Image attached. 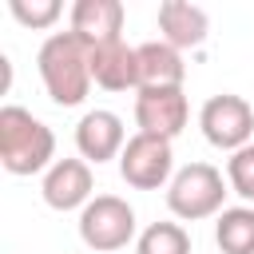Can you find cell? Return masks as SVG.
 Returning <instances> with one entry per match:
<instances>
[{
	"mask_svg": "<svg viewBox=\"0 0 254 254\" xmlns=\"http://www.w3.org/2000/svg\"><path fill=\"white\" fill-rule=\"evenodd\" d=\"M75 147L87 163H107V159H119L123 147H127V131H123V119L107 107H95V111H83V119L75 123Z\"/></svg>",
	"mask_w": 254,
	"mask_h": 254,
	"instance_id": "9",
	"label": "cell"
},
{
	"mask_svg": "<svg viewBox=\"0 0 254 254\" xmlns=\"http://www.w3.org/2000/svg\"><path fill=\"white\" fill-rule=\"evenodd\" d=\"M226 183L234 194H242L246 202H254V143H246L242 151H234L226 159Z\"/></svg>",
	"mask_w": 254,
	"mask_h": 254,
	"instance_id": "17",
	"label": "cell"
},
{
	"mask_svg": "<svg viewBox=\"0 0 254 254\" xmlns=\"http://www.w3.org/2000/svg\"><path fill=\"white\" fill-rule=\"evenodd\" d=\"M91 79L103 91H139V56L123 40L91 48Z\"/></svg>",
	"mask_w": 254,
	"mask_h": 254,
	"instance_id": "11",
	"label": "cell"
},
{
	"mask_svg": "<svg viewBox=\"0 0 254 254\" xmlns=\"http://www.w3.org/2000/svg\"><path fill=\"white\" fill-rule=\"evenodd\" d=\"M8 12H12L24 28L40 32V28H52L64 8H60V0H8Z\"/></svg>",
	"mask_w": 254,
	"mask_h": 254,
	"instance_id": "16",
	"label": "cell"
},
{
	"mask_svg": "<svg viewBox=\"0 0 254 254\" xmlns=\"http://www.w3.org/2000/svg\"><path fill=\"white\" fill-rule=\"evenodd\" d=\"M135 254H190V234L183 222H151L135 238Z\"/></svg>",
	"mask_w": 254,
	"mask_h": 254,
	"instance_id": "15",
	"label": "cell"
},
{
	"mask_svg": "<svg viewBox=\"0 0 254 254\" xmlns=\"http://www.w3.org/2000/svg\"><path fill=\"white\" fill-rule=\"evenodd\" d=\"M119 175L127 187L135 190H159V187H171L175 179V151H171V139H159V135H143L135 131L119 155Z\"/></svg>",
	"mask_w": 254,
	"mask_h": 254,
	"instance_id": "5",
	"label": "cell"
},
{
	"mask_svg": "<svg viewBox=\"0 0 254 254\" xmlns=\"http://www.w3.org/2000/svg\"><path fill=\"white\" fill-rule=\"evenodd\" d=\"M36 67L44 79V91L56 107H79L91 91V44H83L71 28L67 32H52L40 52H36Z\"/></svg>",
	"mask_w": 254,
	"mask_h": 254,
	"instance_id": "1",
	"label": "cell"
},
{
	"mask_svg": "<svg viewBox=\"0 0 254 254\" xmlns=\"http://www.w3.org/2000/svg\"><path fill=\"white\" fill-rule=\"evenodd\" d=\"M135 56H139V87H183L187 64L179 48H171L167 40H147L135 48Z\"/></svg>",
	"mask_w": 254,
	"mask_h": 254,
	"instance_id": "13",
	"label": "cell"
},
{
	"mask_svg": "<svg viewBox=\"0 0 254 254\" xmlns=\"http://www.w3.org/2000/svg\"><path fill=\"white\" fill-rule=\"evenodd\" d=\"M159 32L171 48H198L210 32V16L206 8L198 4H187V0H163L159 4Z\"/></svg>",
	"mask_w": 254,
	"mask_h": 254,
	"instance_id": "12",
	"label": "cell"
},
{
	"mask_svg": "<svg viewBox=\"0 0 254 254\" xmlns=\"http://www.w3.org/2000/svg\"><path fill=\"white\" fill-rule=\"evenodd\" d=\"M0 163L8 175H40L56 163V135L32 111L0 107Z\"/></svg>",
	"mask_w": 254,
	"mask_h": 254,
	"instance_id": "2",
	"label": "cell"
},
{
	"mask_svg": "<svg viewBox=\"0 0 254 254\" xmlns=\"http://www.w3.org/2000/svg\"><path fill=\"white\" fill-rule=\"evenodd\" d=\"M95 179H91V163L87 159H56L44 171L40 194L52 210H83L95 194H91Z\"/></svg>",
	"mask_w": 254,
	"mask_h": 254,
	"instance_id": "8",
	"label": "cell"
},
{
	"mask_svg": "<svg viewBox=\"0 0 254 254\" xmlns=\"http://www.w3.org/2000/svg\"><path fill=\"white\" fill-rule=\"evenodd\" d=\"M75 226H79L83 246H91L95 254H115L135 238V210L119 194H95L79 210Z\"/></svg>",
	"mask_w": 254,
	"mask_h": 254,
	"instance_id": "4",
	"label": "cell"
},
{
	"mask_svg": "<svg viewBox=\"0 0 254 254\" xmlns=\"http://www.w3.org/2000/svg\"><path fill=\"white\" fill-rule=\"evenodd\" d=\"M198 127H202V135H206L210 147L234 155V151H242V147L250 143V135H254V107H250L242 95H234V91L210 95V99L202 103V111H198Z\"/></svg>",
	"mask_w": 254,
	"mask_h": 254,
	"instance_id": "6",
	"label": "cell"
},
{
	"mask_svg": "<svg viewBox=\"0 0 254 254\" xmlns=\"http://www.w3.org/2000/svg\"><path fill=\"white\" fill-rule=\"evenodd\" d=\"M214 242L222 254H254V206H226L214 222Z\"/></svg>",
	"mask_w": 254,
	"mask_h": 254,
	"instance_id": "14",
	"label": "cell"
},
{
	"mask_svg": "<svg viewBox=\"0 0 254 254\" xmlns=\"http://www.w3.org/2000/svg\"><path fill=\"white\" fill-rule=\"evenodd\" d=\"M226 194L230 190H226V179H222L218 167H210V163H187V167L175 171V179L167 187V206L183 222H202V218L226 210L222 206Z\"/></svg>",
	"mask_w": 254,
	"mask_h": 254,
	"instance_id": "3",
	"label": "cell"
},
{
	"mask_svg": "<svg viewBox=\"0 0 254 254\" xmlns=\"http://www.w3.org/2000/svg\"><path fill=\"white\" fill-rule=\"evenodd\" d=\"M123 20H127V8L119 0H75L71 4V32L99 48V44H111V40H123Z\"/></svg>",
	"mask_w": 254,
	"mask_h": 254,
	"instance_id": "10",
	"label": "cell"
},
{
	"mask_svg": "<svg viewBox=\"0 0 254 254\" xmlns=\"http://www.w3.org/2000/svg\"><path fill=\"white\" fill-rule=\"evenodd\" d=\"M187 119H190V107H187L183 87H139L135 91V123L143 135L175 139L183 135Z\"/></svg>",
	"mask_w": 254,
	"mask_h": 254,
	"instance_id": "7",
	"label": "cell"
}]
</instances>
